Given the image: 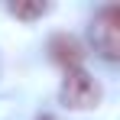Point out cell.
I'll use <instances>...</instances> for the list:
<instances>
[{
    "mask_svg": "<svg viewBox=\"0 0 120 120\" xmlns=\"http://www.w3.org/2000/svg\"><path fill=\"white\" fill-rule=\"evenodd\" d=\"M10 13H13V16H20V20H39V16L49 13V3H42V0H33V3L16 0V3H10Z\"/></svg>",
    "mask_w": 120,
    "mask_h": 120,
    "instance_id": "obj_4",
    "label": "cell"
},
{
    "mask_svg": "<svg viewBox=\"0 0 120 120\" xmlns=\"http://www.w3.org/2000/svg\"><path fill=\"white\" fill-rule=\"evenodd\" d=\"M49 52H52V59L59 62L65 71H68V68H81V59H84L81 42L75 39V36H52Z\"/></svg>",
    "mask_w": 120,
    "mask_h": 120,
    "instance_id": "obj_3",
    "label": "cell"
},
{
    "mask_svg": "<svg viewBox=\"0 0 120 120\" xmlns=\"http://www.w3.org/2000/svg\"><path fill=\"white\" fill-rule=\"evenodd\" d=\"M62 101L75 110H88V107H98L101 101V84L84 68H68L65 78H62Z\"/></svg>",
    "mask_w": 120,
    "mask_h": 120,
    "instance_id": "obj_1",
    "label": "cell"
},
{
    "mask_svg": "<svg viewBox=\"0 0 120 120\" xmlns=\"http://www.w3.org/2000/svg\"><path fill=\"white\" fill-rule=\"evenodd\" d=\"M91 39H94V49L107 62H117L120 59V10L110 3L104 7L94 20V29H91Z\"/></svg>",
    "mask_w": 120,
    "mask_h": 120,
    "instance_id": "obj_2",
    "label": "cell"
}]
</instances>
